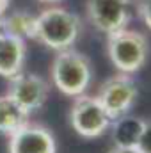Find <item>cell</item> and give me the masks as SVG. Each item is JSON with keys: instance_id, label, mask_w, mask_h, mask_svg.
<instances>
[{"instance_id": "1", "label": "cell", "mask_w": 151, "mask_h": 153, "mask_svg": "<svg viewBox=\"0 0 151 153\" xmlns=\"http://www.w3.org/2000/svg\"><path fill=\"white\" fill-rule=\"evenodd\" d=\"M80 32L82 20L64 7L50 5L36 16L34 39L50 50L62 52L73 48Z\"/></svg>"}, {"instance_id": "2", "label": "cell", "mask_w": 151, "mask_h": 153, "mask_svg": "<svg viewBox=\"0 0 151 153\" xmlns=\"http://www.w3.org/2000/svg\"><path fill=\"white\" fill-rule=\"evenodd\" d=\"M50 76L53 85L66 96L78 98L85 94V91L91 85L93 80V64L87 55H84L78 50H62L57 52L52 68Z\"/></svg>"}, {"instance_id": "3", "label": "cell", "mask_w": 151, "mask_h": 153, "mask_svg": "<svg viewBox=\"0 0 151 153\" xmlns=\"http://www.w3.org/2000/svg\"><path fill=\"white\" fill-rule=\"evenodd\" d=\"M107 55L119 73L133 75L144 68L150 57V41L139 30H117L107 36Z\"/></svg>"}, {"instance_id": "4", "label": "cell", "mask_w": 151, "mask_h": 153, "mask_svg": "<svg viewBox=\"0 0 151 153\" xmlns=\"http://www.w3.org/2000/svg\"><path fill=\"white\" fill-rule=\"evenodd\" d=\"M137 96H139V89L135 80L132 78V75H123V73L107 78L100 85L96 94L98 102L105 109L110 121H115L123 116L130 114L132 107L137 102Z\"/></svg>"}, {"instance_id": "5", "label": "cell", "mask_w": 151, "mask_h": 153, "mask_svg": "<svg viewBox=\"0 0 151 153\" xmlns=\"http://www.w3.org/2000/svg\"><path fill=\"white\" fill-rule=\"evenodd\" d=\"M70 125L80 137L96 139L110 128L112 121L96 96L82 94L70 109Z\"/></svg>"}, {"instance_id": "6", "label": "cell", "mask_w": 151, "mask_h": 153, "mask_svg": "<svg viewBox=\"0 0 151 153\" xmlns=\"http://www.w3.org/2000/svg\"><path fill=\"white\" fill-rule=\"evenodd\" d=\"M85 14L98 32L110 36L128 29L132 20V0H87Z\"/></svg>"}, {"instance_id": "7", "label": "cell", "mask_w": 151, "mask_h": 153, "mask_svg": "<svg viewBox=\"0 0 151 153\" xmlns=\"http://www.w3.org/2000/svg\"><path fill=\"white\" fill-rule=\"evenodd\" d=\"M50 93L48 82L39 75L34 73H20L14 78L9 80V89L7 94L25 111V112H34L39 111Z\"/></svg>"}, {"instance_id": "8", "label": "cell", "mask_w": 151, "mask_h": 153, "mask_svg": "<svg viewBox=\"0 0 151 153\" xmlns=\"http://www.w3.org/2000/svg\"><path fill=\"white\" fill-rule=\"evenodd\" d=\"M9 153H57V143L53 134L43 126L27 123L20 130L9 135Z\"/></svg>"}, {"instance_id": "9", "label": "cell", "mask_w": 151, "mask_h": 153, "mask_svg": "<svg viewBox=\"0 0 151 153\" xmlns=\"http://www.w3.org/2000/svg\"><path fill=\"white\" fill-rule=\"evenodd\" d=\"M27 45L25 41L11 34L0 36V76L11 80L23 71Z\"/></svg>"}, {"instance_id": "10", "label": "cell", "mask_w": 151, "mask_h": 153, "mask_svg": "<svg viewBox=\"0 0 151 153\" xmlns=\"http://www.w3.org/2000/svg\"><path fill=\"white\" fill-rule=\"evenodd\" d=\"M146 119L139 116L126 114L112 121V143L114 148H137Z\"/></svg>"}, {"instance_id": "11", "label": "cell", "mask_w": 151, "mask_h": 153, "mask_svg": "<svg viewBox=\"0 0 151 153\" xmlns=\"http://www.w3.org/2000/svg\"><path fill=\"white\" fill-rule=\"evenodd\" d=\"M29 112H25L7 93L0 96V132L5 135L14 134L29 123Z\"/></svg>"}, {"instance_id": "12", "label": "cell", "mask_w": 151, "mask_h": 153, "mask_svg": "<svg viewBox=\"0 0 151 153\" xmlns=\"http://www.w3.org/2000/svg\"><path fill=\"white\" fill-rule=\"evenodd\" d=\"M34 29H36V16L29 14L25 11H18L5 16V32L11 36L23 39H34Z\"/></svg>"}, {"instance_id": "13", "label": "cell", "mask_w": 151, "mask_h": 153, "mask_svg": "<svg viewBox=\"0 0 151 153\" xmlns=\"http://www.w3.org/2000/svg\"><path fill=\"white\" fill-rule=\"evenodd\" d=\"M137 150L141 153H151V119H146V123H144Z\"/></svg>"}, {"instance_id": "14", "label": "cell", "mask_w": 151, "mask_h": 153, "mask_svg": "<svg viewBox=\"0 0 151 153\" xmlns=\"http://www.w3.org/2000/svg\"><path fill=\"white\" fill-rule=\"evenodd\" d=\"M137 13L142 23L151 30V0H137Z\"/></svg>"}, {"instance_id": "15", "label": "cell", "mask_w": 151, "mask_h": 153, "mask_svg": "<svg viewBox=\"0 0 151 153\" xmlns=\"http://www.w3.org/2000/svg\"><path fill=\"white\" fill-rule=\"evenodd\" d=\"M109 153H141L137 148H112Z\"/></svg>"}, {"instance_id": "16", "label": "cell", "mask_w": 151, "mask_h": 153, "mask_svg": "<svg viewBox=\"0 0 151 153\" xmlns=\"http://www.w3.org/2000/svg\"><path fill=\"white\" fill-rule=\"evenodd\" d=\"M5 34V14L0 13V36Z\"/></svg>"}, {"instance_id": "17", "label": "cell", "mask_w": 151, "mask_h": 153, "mask_svg": "<svg viewBox=\"0 0 151 153\" xmlns=\"http://www.w3.org/2000/svg\"><path fill=\"white\" fill-rule=\"evenodd\" d=\"M7 4H9V0H0V13H2V14H4L5 9H7Z\"/></svg>"}, {"instance_id": "18", "label": "cell", "mask_w": 151, "mask_h": 153, "mask_svg": "<svg viewBox=\"0 0 151 153\" xmlns=\"http://www.w3.org/2000/svg\"><path fill=\"white\" fill-rule=\"evenodd\" d=\"M39 2H43V4H57L61 0H39Z\"/></svg>"}]
</instances>
